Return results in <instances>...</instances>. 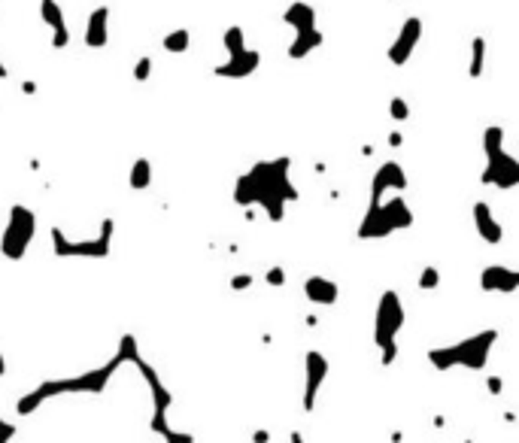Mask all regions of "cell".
I'll return each instance as SVG.
<instances>
[{"label": "cell", "instance_id": "6da1fadb", "mask_svg": "<svg viewBox=\"0 0 519 443\" xmlns=\"http://www.w3.org/2000/svg\"><path fill=\"white\" fill-rule=\"evenodd\" d=\"M291 161L289 158H270V161L252 164L237 179L234 201L240 207H262L270 222H283L286 207L298 201V188L291 183Z\"/></svg>", "mask_w": 519, "mask_h": 443}, {"label": "cell", "instance_id": "7a4b0ae2", "mask_svg": "<svg viewBox=\"0 0 519 443\" xmlns=\"http://www.w3.org/2000/svg\"><path fill=\"white\" fill-rule=\"evenodd\" d=\"M119 365H125L122 356L116 352L104 368H92L79 377H61V380H46L40 383L33 392H28L25 397L18 401V413H33L37 407H43L46 401H55V397H64V395H100L107 389V383L112 380Z\"/></svg>", "mask_w": 519, "mask_h": 443}, {"label": "cell", "instance_id": "3957f363", "mask_svg": "<svg viewBox=\"0 0 519 443\" xmlns=\"http://www.w3.org/2000/svg\"><path fill=\"white\" fill-rule=\"evenodd\" d=\"M495 343H498V331H495V328H486V331H477V334H471L465 340H459V343L428 349V365H432L434 370H456V368L483 370L489 356H492Z\"/></svg>", "mask_w": 519, "mask_h": 443}, {"label": "cell", "instance_id": "277c9868", "mask_svg": "<svg viewBox=\"0 0 519 443\" xmlns=\"http://www.w3.org/2000/svg\"><path fill=\"white\" fill-rule=\"evenodd\" d=\"M410 225H413V210L401 198V191H392V198L368 203L362 225H358V237L362 240H386L395 231H407Z\"/></svg>", "mask_w": 519, "mask_h": 443}, {"label": "cell", "instance_id": "5b68a950", "mask_svg": "<svg viewBox=\"0 0 519 443\" xmlns=\"http://www.w3.org/2000/svg\"><path fill=\"white\" fill-rule=\"evenodd\" d=\"M483 152H486V167H483L480 183L498 191H510L519 186V158L504 149V128L489 124L483 131Z\"/></svg>", "mask_w": 519, "mask_h": 443}, {"label": "cell", "instance_id": "8992f818", "mask_svg": "<svg viewBox=\"0 0 519 443\" xmlns=\"http://www.w3.org/2000/svg\"><path fill=\"white\" fill-rule=\"evenodd\" d=\"M404 328V304L398 298V292L386 289L377 304V316H374V343L380 349V365L389 368L398 358V334Z\"/></svg>", "mask_w": 519, "mask_h": 443}, {"label": "cell", "instance_id": "52a82bcc", "mask_svg": "<svg viewBox=\"0 0 519 443\" xmlns=\"http://www.w3.org/2000/svg\"><path fill=\"white\" fill-rule=\"evenodd\" d=\"M33 234H37V215H33V210L25 207V203H16V207L9 210L4 234H0V252H4V258L18 261L28 252Z\"/></svg>", "mask_w": 519, "mask_h": 443}, {"label": "cell", "instance_id": "ba28073f", "mask_svg": "<svg viewBox=\"0 0 519 443\" xmlns=\"http://www.w3.org/2000/svg\"><path fill=\"white\" fill-rule=\"evenodd\" d=\"M109 243H112V219H104L100 234L85 237V240H70L61 228H52L55 255L61 258H104L109 255Z\"/></svg>", "mask_w": 519, "mask_h": 443}, {"label": "cell", "instance_id": "9c48e42d", "mask_svg": "<svg viewBox=\"0 0 519 443\" xmlns=\"http://www.w3.org/2000/svg\"><path fill=\"white\" fill-rule=\"evenodd\" d=\"M419 40H422V18L419 16H407V18L401 21L398 37H395L392 46H389V61L395 67H404V64L413 58V52H416V46H419Z\"/></svg>", "mask_w": 519, "mask_h": 443}, {"label": "cell", "instance_id": "30bf717a", "mask_svg": "<svg viewBox=\"0 0 519 443\" xmlns=\"http://www.w3.org/2000/svg\"><path fill=\"white\" fill-rule=\"evenodd\" d=\"M325 380H328V358L319 349H310L304 356V410L307 413L316 407V395H319Z\"/></svg>", "mask_w": 519, "mask_h": 443}, {"label": "cell", "instance_id": "8fae6325", "mask_svg": "<svg viewBox=\"0 0 519 443\" xmlns=\"http://www.w3.org/2000/svg\"><path fill=\"white\" fill-rule=\"evenodd\" d=\"M407 188V174H404V167L398 161H382L374 174V183H370V201H380L386 198L389 191H401Z\"/></svg>", "mask_w": 519, "mask_h": 443}, {"label": "cell", "instance_id": "7c38bea8", "mask_svg": "<svg viewBox=\"0 0 519 443\" xmlns=\"http://www.w3.org/2000/svg\"><path fill=\"white\" fill-rule=\"evenodd\" d=\"M480 289L483 292H498V294H513L519 289V270H510V267H504V265L483 267Z\"/></svg>", "mask_w": 519, "mask_h": 443}, {"label": "cell", "instance_id": "4fadbf2b", "mask_svg": "<svg viewBox=\"0 0 519 443\" xmlns=\"http://www.w3.org/2000/svg\"><path fill=\"white\" fill-rule=\"evenodd\" d=\"M258 64H262V55L255 49L246 46L243 52H234L228 55V61L216 67V76H225V79H246L258 70Z\"/></svg>", "mask_w": 519, "mask_h": 443}, {"label": "cell", "instance_id": "5bb4252c", "mask_svg": "<svg viewBox=\"0 0 519 443\" xmlns=\"http://www.w3.org/2000/svg\"><path fill=\"white\" fill-rule=\"evenodd\" d=\"M471 215H473V228H477V234L483 237L486 243H501L504 240V228H501V222L495 219V213H492V207L486 201H477L473 203V210H471Z\"/></svg>", "mask_w": 519, "mask_h": 443}, {"label": "cell", "instance_id": "9a60e30c", "mask_svg": "<svg viewBox=\"0 0 519 443\" xmlns=\"http://www.w3.org/2000/svg\"><path fill=\"white\" fill-rule=\"evenodd\" d=\"M40 13H43V21L52 28V46L64 49L67 43H70V31H67V21H64V13H61L58 0H43Z\"/></svg>", "mask_w": 519, "mask_h": 443}, {"label": "cell", "instance_id": "2e32d148", "mask_svg": "<svg viewBox=\"0 0 519 443\" xmlns=\"http://www.w3.org/2000/svg\"><path fill=\"white\" fill-rule=\"evenodd\" d=\"M304 294H307V301L319 304V306H334L337 298H341V289H337V282L328 277H307Z\"/></svg>", "mask_w": 519, "mask_h": 443}, {"label": "cell", "instance_id": "e0dca14e", "mask_svg": "<svg viewBox=\"0 0 519 443\" xmlns=\"http://www.w3.org/2000/svg\"><path fill=\"white\" fill-rule=\"evenodd\" d=\"M109 6H97L92 16H88L85 25V46L88 49H104L109 40Z\"/></svg>", "mask_w": 519, "mask_h": 443}, {"label": "cell", "instance_id": "ac0fdd59", "mask_svg": "<svg viewBox=\"0 0 519 443\" xmlns=\"http://www.w3.org/2000/svg\"><path fill=\"white\" fill-rule=\"evenodd\" d=\"M322 31L319 28H310V31H298L295 33V40H291V46H289V58H307V55L313 52V49H319L322 46Z\"/></svg>", "mask_w": 519, "mask_h": 443}, {"label": "cell", "instance_id": "d6986e66", "mask_svg": "<svg viewBox=\"0 0 519 443\" xmlns=\"http://www.w3.org/2000/svg\"><path fill=\"white\" fill-rule=\"evenodd\" d=\"M283 21L295 28V33L298 31H310V28H316V9L310 4H304V0H298V4H291L283 13Z\"/></svg>", "mask_w": 519, "mask_h": 443}, {"label": "cell", "instance_id": "ffe728a7", "mask_svg": "<svg viewBox=\"0 0 519 443\" xmlns=\"http://www.w3.org/2000/svg\"><path fill=\"white\" fill-rule=\"evenodd\" d=\"M483 67H486V40H483V37H473V40H471L468 76H471V79H480V76H483Z\"/></svg>", "mask_w": 519, "mask_h": 443}, {"label": "cell", "instance_id": "44dd1931", "mask_svg": "<svg viewBox=\"0 0 519 443\" xmlns=\"http://www.w3.org/2000/svg\"><path fill=\"white\" fill-rule=\"evenodd\" d=\"M149 183H152V164H149V158H137V161H134V167H131V188L134 191H143V188H149Z\"/></svg>", "mask_w": 519, "mask_h": 443}, {"label": "cell", "instance_id": "7402d4cb", "mask_svg": "<svg viewBox=\"0 0 519 443\" xmlns=\"http://www.w3.org/2000/svg\"><path fill=\"white\" fill-rule=\"evenodd\" d=\"M188 43H191V31L188 28H176V31H171L164 37V49L173 52V55H183L188 49Z\"/></svg>", "mask_w": 519, "mask_h": 443}, {"label": "cell", "instance_id": "603a6c76", "mask_svg": "<svg viewBox=\"0 0 519 443\" xmlns=\"http://www.w3.org/2000/svg\"><path fill=\"white\" fill-rule=\"evenodd\" d=\"M222 43H225V49H228V55H234V52H243V49H246V37H243V28L231 25L228 31H225Z\"/></svg>", "mask_w": 519, "mask_h": 443}, {"label": "cell", "instance_id": "cb8c5ba5", "mask_svg": "<svg viewBox=\"0 0 519 443\" xmlns=\"http://www.w3.org/2000/svg\"><path fill=\"white\" fill-rule=\"evenodd\" d=\"M389 119L395 122V124H404L410 119V104L404 97H392V104H389Z\"/></svg>", "mask_w": 519, "mask_h": 443}, {"label": "cell", "instance_id": "d4e9b609", "mask_svg": "<svg viewBox=\"0 0 519 443\" xmlns=\"http://www.w3.org/2000/svg\"><path fill=\"white\" fill-rule=\"evenodd\" d=\"M437 286H441V270L432 267V265H425V267H422V274H419V289L434 292Z\"/></svg>", "mask_w": 519, "mask_h": 443}, {"label": "cell", "instance_id": "484cf974", "mask_svg": "<svg viewBox=\"0 0 519 443\" xmlns=\"http://www.w3.org/2000/svg\"><path fill=\"white\" fill-rule=\"evenodd\" d=\"M149 73H152V58H140L137 67H134V79L143 82V79H149Z\"/></svg>", "mask_w": 519, "mask_h": 443}, {"label": "cell", "instance_id": "4316f807", "mask_svg": "<svg viewBox=\"0 0 519 443\" xmlns=\"http://www.w3.org/2000/svg\"><path fill=\"white\" fill-rule=\"evenodd\" d=\"M264 279H267V286H283V282H286V270L283 267H270Z\"/></svg>", "mask_w": 519, "mask_h": 443}, {"label": "cell", "instance_id": "83f0119b", "mask_svg": "<svg viewBox=\"0 0 519 443\" xmlns=\"http://www.w3.org/2000/svg\"><path fill=\"white\" fill-rule=\"evenodd\" d=\"M13 434H16V425L6 422V419H0V443H9Z\"/></svg>", "mask_w": 519, "mask_h": 443}, {"label": "cell", "instance_id": "f1b7e54d", "mask_svg": "<svg viewBox=\"0 0 519 443\" xmlns=\"http://www.w3.org/2000/svg\"><path fill=\"white\" fill-rule=\"evenodd\" d=\"M250 286H252V277H250V274H243V277H234V279H231V289H237V292H240V289H250Z\"/></svg>", "mask_w": 519, "mask_h": 443}, {"label": "cell", "instance_id": "f546056e", "mask_svg": "<svg viewBox=\"0 0 519 443\" xmlns=\"http://www.w3.org/2000/svg\"><path fill=\"white\" fill-rule=\"evenodd\" d=\"M501 389H504V380L501 377H489V392L492 395H501Z\"/></svg>", "mask_w": 519, "mask_h": 443}, {"label": "cell", "instance_id": "4dcf8cb0", "mask_svg": "<svg viewBox=\"0 0 519 443\" xmlns=\"http://www.w3.org/2000/svg\"><path fill=\"white\" fill-rule=\"evenodd\" d=\"M401 143H404V134L401 131H392L389 134V146H401Z\"/></svg>", "mask_w": 519, "mask_h": 443}, {"label": "cell", "instance_id": "1f68e13d", "mask_svg": "<svg viewBox=\"0 0 519 443\" xmlns=\"http://www.w3.org/2000/svg\"><path fill=\"white\" fill-rule=\"evenodd\" d=\"M6 373V358H4V352H0V377Z\"/></svg>", "mask_w": 519, "mask_h": 443}, {"label": "cell", "instance_id": "d6a6232c", "mask_svg": "<svg viewBox=\"0 0 519 443\" xmlns=\"http://www.w3.org/2000/svg\"><path fill=\"white\" fill-rule=\"evenodd\" d=\"M291 443H304V437H301V431H291Z\"/></svg>", "mask_w": 519, "mask_h": 443}, {"label": "cell", "instance_id": "836d02e7", "mask_svg": "<svg viewBox=\"0 0 519 443\" xmlns=\"http://www.w3.org/2000/svg\"><path fill=\"white\" fill-rule=\"evenodd\" d=\"M0 79H6V64L0 61Z\"/></svg>", "mask_w": 519, "mask_h": 443}]
</instances>
